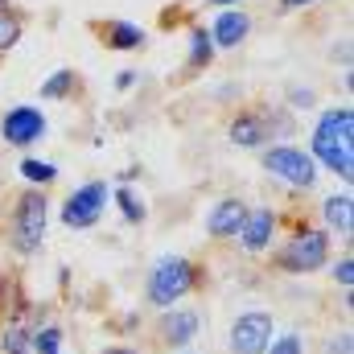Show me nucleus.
<instances>
[{
  "label": "nucleus",
  "mask_w": 354,
  "mask_h": 354,
  "mask_svg": "<svg viewBox=\"0 0 354 354\" xmlns=\"http://www.w3.org/2000/svg\"><path fill=\"white\" fill-rule=\"evenodd\" d=\"M198 284H202V268L194 264V260H185V256H165V260H157L153 272H149L145 297H149V305H157V309H174V301L189 297Z\"/></svg>",
  "instance_id": "1"
},
{
  "label": "nucleus",
  "mask_w": 354,
  "mask_h": 354,
  "mask_svg": "<svg viewBox=\"0 0 354 354\" xmlns=\"http://www.w3.org/2000/svg\"><path fill=\"white\" fill-rule=\"evenodd\" d=\"M46 223H50V202H46V189H25L12 206V218H8V243L17 256H33L41 252L46 243Z\"/></svg>",
  "instance_id": "2"
},
{
  "label": "nucleus",
  "mask_w": 354,
  "mask_h": 354,
  "mask_svg": "<svg viewBox=\"0 0 354 354\" xmlns=\"http://www.w3.org/2000/svg\"><path fill=\"white\" fill-rule=\"evenodd\" d=\"M326 264H330V231L322 227H297L288 243L276 252V268L288 276H309Z\"/></svg>",
  "instance_id": "3"
},
{
  "label": "nucleus",
  "mask_w": 354,
  "mask_h": 354,
  "mask_svg": "<svg viewBox=\"0 0 354 354\" xmlns=\"http://www.w3.org/2000/svg\"><path fill=\"white\" fill-rule=\"evenodd\" d=\"M264 169L272 177H280L284 185H292V189H313V181H317L313 157L305 149H297V145H272V149H264Z\"/></svg>",
  "instance_id": "4"
},
{
  "label": "nucleus",
  "mask_w": 354,
  "mask_h": 354,
  "mask_svg": "<svg viewBox=\"0 0 354 354\" xmlns=\"http://www.w3.org/2000/svg\"><path fill=\"white\" fill-rule=\"evenodd\" d=\"M103 206H107V185H103V181H87V185H79V189L62 202V223L75 227V231H87V227L99 223Z\"/></svg>",
  "instance_id": "5"
},
{
  "label": "nucleus",
  "mask_w": 354,
  "mask_h": 354,
  "mask_svg": "<svg viewBox=\"0 0 354 354\" xmlns=\"http://www.w3.org/2000/svg\"><path fill=\"white\" fill-rule=\"evenodd\" d=\"M46 132H50V124H46L41 107H33V103H17V107H8L4 120H0V136H4L8 145H17V149H29V145L41 140Z\"/></svg>",
  "instance_id": "6"
},
{
  "label": "nucleus",
  "mask_w": 354,
  "mask_h": 354,
  "mask_svg": "<svg viewBox=\"0 0 354 354\" xmlns=\"http://www.w3.org/2000/svg\"><path fill=\"white\" fill-rule=\"evenodd\" d=\"M272 342V317L252 309V313H239L235 326H231V354H268Z\"/></svg>",
  "instance_id": "7"
},
{
  "label": "nucleus",
  "mask_w": 354,
  "mask_h": 354,
  "mask_svg": "<svg viewBox=\"0 0 354 354\" xmlns=\"http://www.w3.org/2000/svg\"><path fill=\"white\" fill-rule=\"evenodd\" d=\"M309 157H313V165L338 174L342 181H351L354 177V140H338V136H322V132H313V140H309Z\"/></svg>",
  "instance_id": "8"
},
{
  "label": "nucleus",
  "mask_w": 354,
  "mask_h": 354,
  "mask_svg": "<svg viewBox=\"0 0 354 354\" xmlns=\"http://www.w3.org/2000/svg\"><path fill=\"white\" fill-rule=\"evenodd\" d=\"M231 145L235 149H264L268 136H272V124H268V111H239L227 128Z\"/></svg>",
  "instance_id": "9"
},
{
  "label": "nucleus",
  "mask_w": 354,
  "mask_h": 354,
  "mask_svg": "<svg viewBox=\"0 0 354 354\" xmlns=\"http://www.w3.org/2000/svg\"><path fill=\"white\" fill-rule=\"evenodd\" d=\"M272 235H276V210L260 206V210H248V218H243V227H239L235 239H239L252 256H260V252L272 248Z\"/></svg>",
  "instance_id": "10"
},
{
  "label": "nucleus",
  "mask_w": 354,
  "mask_h": 354,
  "mask_svg": "<svg viewBox=\"0 0 354 354\" xmlns=\"http://www.w3.org/2000/svg\"><path fill=\"white\" fill-rule=\"evenodd\" d=\"M248 33H252V17H248L243 8H223V12L214 17V25H210L214 50H218V46H223V50H235Z\"/></svg>",
  "instance_id": "11"
},
{
  "label": "nucleus",
  "mask_w": 354,
  "mask_h": 354,
  "mask_svg": "<svg viewBox=\"0 0 354 354\" xmlns=\"http://www.w3.org/2000/svg\"><path fill=\"white\" fill-rule=\"evenodd\" d=\"M198 330H202V322H198L194 309H169V313L161 317V342H165L169 351L189 346V342L198 338Z\"/></svg>",
  "instance_id": "12"
},
{
  "label": "nucleus",
  "mask_w": 354,
  "mask_h": 354,
  "mask_svg": "<svg viewBox=\"0 0 354 354\" xmlns=\"http://www.w3.org/2000/svg\"><path fill=\"white\" fill-rule=\"evenodd\" d=\"M243 218H248V206H243L239 198H223V202H214V210L206 214V231H210L214 239H235L239 227H243Z\"/></svg>",
  "instance_id": "13"
},
{
  "label": "nucleus",
  "mask_w": 354,
  "mask_h": 354,
  "mask_svg": "<svg viewBox=\"0 0 354 354\" xmlns=\"http://www.w3.org/2000/svg\"><path fill=\"white\" fill-rule=\"evenodd\" d=\"M99 33H103V46L107 50H140L145 46V29L136 25V21H103L99 25Z\"/></svg>",
  "instance_id": "14"
},
{
  "label": "nucleus",
  "mask_w": 354,
  "mask_h": 354,
  "mask_svg": "<svg viewBox=\"0 0 354 354\" xmlns=\"http://www.w3.org/2000/svg\"><path fill=\"white\" fill-rule=\"evenodd\" d=\"M322 214H326V231L330 235H351L354 231V198L351 194H330L322 202Z\"/></svg>",
  "instance_id": "15"
},
{
  "label": "nucleus",
  "mask_w": 354,
  "mask_h": 354,
  "mask_svg": "<svg viewBox=\"0 0 354 354\" xmlns=\"http://www.w3.org/2000/svg\"><path fill=\"white\" fill-rule=\"evenodd\" d=\"M214 62V41H210V29L194 25L189 29V54H185V66L189 71H206Z\"/></svg>",
  "instance_id": "16"
},
{
  "label": "nucleus",
  "mask_w": 354,
  "mask_h": 354,
  "mask_svg": "<svg viewBox=\"0 0 354 354\" xmlns=\"http://www.w3.org/2000/svg\"><path fill=\"white\" fill-rule=\"evenodd\" d=\"M21 33H25V17H21L17 8L0 4V54H8V50L21 41Z\"/></svg>",
  "instance_id": "17"
},
{
  "label": "nucleus",
  "mask_w": 354,
  "mask_h": 354,
  "mask_svg": "<svg viewBox=\"0 0 354 354\" xmlns=\"http://www.w3.org/2000/svg\"><path fill=\"white\" fill-rule=\"evenodd\" d=\"M21 177H25L33 189H46V185L58 177V165H50V161H37V157H25V161H21Z\"/></svg>",
  "instance_id": "18"
},
{
  "label": "nucleus",
  "mask_w": 354,
  "mask_h": 354,
  "mask_svg": "<svg viewBox=\"0 0 354 354\" xmlns=\"http://www.w3.org/2000/svg\"><path fill=\"white\" fill-rule=\"evenodd\" d=\"M29 346H33V354H62V330L58 326H37L29 334Z\"/></svg>",
  "instance_id": "19"
},
{
  "label": "nucleus",
  "mask_w": 354,
  "mask_h": 354,
  "mask_svg": "<svg viewBox=\"0 0 354 354\" xmlns=\"http://www.w3.org/2000/svg\"><path fill=\"white\" fill-rule=\"evenodd\" d=\"M75 87H79L75 71H54V75L41 83V99H66V95H75Z\"/></svg>",
  "instance_id": "20"
},
{
  "label": "nucleus",
  "mask_w": 354,
  "mask_h": 354,
  "mask_svg": "<svg viewBox=\"0 0 354 354\" xmlns=\"http://www.w3.org/2000/svg\"><path fill=\"white\" fill-rule=\"evenodd\" d=\"M29 334H33V330H25L21 322H12V326L4 330V338H0L4 354H33V346H29Z\"/></svg>",
  "instance_id": "21"
},
{
  "label": "nucleus",
  "mask_w": 354,
  "mask_h": 354,
  "mask_svg": "<svg viewBox=\"0 0 354 354\" xmlns=\"http://www.w3.org/2000/svg\"><path fill=\"white\" fill-rule=\"evenodd\" d=\"M115 202H120L124 223H145V214H149V210H145V202H140L132 189H124V185H120V189H115Z\"/></svg>",
  "instance_id": "22"
},
{
  "label": "nucleus",
  "mask_w": 354,
  "mask_h": 354,
  "mask_svg": "<svg viewBox=\"0 0 354 354\" xmlns=\"http://www.w3.org/2000/svg\"><path fill=\"white\" fill-rule=\"evenodd\" d=\"M268 351H272V354H301V351H305V342H301L297 334H284V338L268 342Z\"/></svg>",
  "instance_id": "23"
},
{
  "label": "nucleus",
  "mask_w": 354,
  "mask_h": 354,
  "mask_svg": "<svg viewBox=\"0 0 354 354\" xmlns=\"http://www.w3.org/2000/svg\"><path fill=\"white\" fill-rule=\"evenodd\" d=\"M334 280H338L342 288H351V284H354V260H351V256H342V260L334 264Z\"/></svg>",
  "instance_id": "24"
},
{
  "label": "nucleus",
  "mask_w": 354,
  "mask_h": 354,
  "mask_svg": "<svg viewBox=\"0 0 354 354\" xmlns=\"http://www.w3.org/2000/svg\"><path fill=\"white\" fill-rule=\"evenodd\" d=\"M288 99H292V107H305V111H309L317 95H313L309 87H288Z\"/></svg>",
  "instance_id": "25"
},
{
  "label": "nucleus",
  "mask_w": 354,
  "mask_h": 354,
  "mask_svg": "<svg viewBox=\"0 0 354 354\" xmlns=\"http://www.w3.org/2000/svg\"><path fill=\"white\" fill-rule=\"evenodd\" d=\"M115 87L132 91V87H136V71H120V75H115Z\"/></svg>",
  "instance_id": "26"
},
{
  "label": "nucleus",
  "mask_w": 354,
  "mask_h": 354,
  "mask_svg": "<svg viewBox=\"0 0 354 354\" xmlns=\"http://www.w3.org/2000/svg\"><path fill=\"white\" fill-rule=\"evenodd\" d=\"M326 354H351V338L342 334V338H334L330 346H326Z\"/></svg>",
  "instance_id": "27"
},
{
  "label": "nucleus",
  "mask_w": 354,
  "mask_h": 354,
  "mask_svg": "<svg viewBox=\"0 0 354 354\" xmlns=\"http://www.w3.org/2000/svg\"><path fill=\"white\" fill-rule=\"evenodd\" d=\"M305 4H313V0H280V12H297V8H305Z\"/></svg>",
  "instance_id": "28"
},
{
  "label": "nucleus",
  "mask_w": 354,
  "mask_h": 354,
  "mask_svg": "<svg viewBox=\"0 0 354 354\" xmlns=\"http://www.w3.org/2000/svg\"><path fill=\"white\" fill-rule=\"evenodd\" d=\"M103 354H136V351H132V346H107Z\"/></svg>",
  "instance_id": "29"
},
{
  "label": "nucleus",
  "mask_w": 354,
  "mask_h": 354,
  "mask_svg": "<svg viewBox=\"0 0 354 354\" xmlns=\"http://www.w3.org/2000/svg\"><path fill=\"white\" fill-rule=\"evenodd\" d=\"M206 4H239V0H206Z\"/></svg>",
  "instance_id": "30"
},
{
  "label": "nucleus",
  "mask_w": 354,
  "mask_h": 354,
  "mask_svg": "<svg viewBox=\"0 0 354 354\" xmlns=\"http://www.w3.org/2000/svg\"><path fill=\"white\" fill-rule=\"evenodd\" d=\"M0 297H4V280H0Z\"/></svg>",
  "instance_id": "31"
},
{
  "label": "nucleus",
  "mask_w": 354,
  "mask_h": 354,
  "mask_svg": "<svg viewBox=\"0 0 354 354\" xmlns=\"http://www.w3.org/2000/svg\"><path fill=\"white\" fill-rule=\"evenodd\" d=\"M0 4H4V0H0Z\"/></svg>",
  "instance_id": "32"
}]
</instances>
